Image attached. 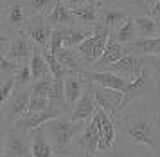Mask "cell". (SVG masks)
<instances>
[{
  "mask_svg": "<svg viewBox=\"0 0 160 157\" xmlns=\"http://www.w3.org/2000/svg\"><path fill=\"white\" fill-rule=\"evenodd\" d=\"M115 123L124 130L128 141L133 146H144L153 155L160 157V132H158L160 116L126 114L121 119H117Z\"/></svg>",
  "mask_w": 160,
  "mask_h": 157,
  "instance_id": "6da1fadb",
  "label": "cell"
},
{
  "mask_svg": "<svg viewBox=\"0 0 160 157\" xmlns=\"http://www.w3.org/2000/svg\"><path fill=\"white\" fill-rule=\"evenodd\" d=\"M87 123L88 121H74L72 117H65V116L45 123L43 128L47 132L49 139L52 141V144H54L58 157L70 154L74 141L79 139V136L83 134V130L87 127Z\"/></svg>",
  "mask_w": 160,
  "mask_h": 157,
  "instance_id": "7a4b0ae2",
  "label": "cell"
},
{
  "mask_svg": "<svg viewBox=\"0 0 160 157\" xmlns=\"http://www.w3.org/2000/svg\"><path fill=\"white\" fill-rule=\"evenodd\" d=\"M110 35H112V31L106 25H102L101 22H97L94 25V33L88 36L83 43H79L76 47L78 52L81 54V60H83L85 67H94L97 63V60L102 56V52L106 49Z\"/></svg>",
  "mask_w": 160,
  "mask_h": 157,
  "instance_id": "3957f363",
  "label": "cell"
},
{
  "mask_svg": "<svg viewBox=\"0 0 160 157\" xmlns=\"http://www.w3.org/2000/svg\"><path fill=\"white\" fill-rule=\"evenodd\" d=\"M23 31L27 33V36L32 40L34 45L42 47V49H49L54 25L47 18V14H32L29 18V22L25 24Z\"/></svg>",
  "mask_w": 160,
  "mask_h": 157,
  "instance_id": "277c9868",
  "label": "cell"
},
{
  "mask_svg": "<svg viewBox=\"0 0 160 157\" xmlns=\"http://www.w3.org/2000/svg\"><path fill=\"white\" fill-rule=\"evenodd\" d=\"M61 116H65L63 110L54 108V107H49L47 110H42V112H27L23 117H20L15 123V128L18 132L25 134V136H32L34 130H38L40 127H43L47 121L56 119V117H61Z\"/></svg>",
  "mask_w": 160,
  "mask_h": 157,
  "instance_id": "5b68a950",
  "label": "cell"
},
{
  "mask_svg": "<svg viewBox=\"0 0 160 157\" xmlns=\"http://www.w3.org/2000/svg\"><path fill=\"white\" fill-rule=\"evenodd\" d=\"M31 98H32V90L31 87L23 89V90H18L11 96V100L8 101V105L2 107V116L6 119V125H15L20 117L29 112V103Z\"/></svg>",
  "mask_w": 160,
  "mask_h": 157,
  "instance_id": "8992f818",
  "label": "cell"
},
{
  "mask_svg": "<svg viewBox=\"0 0 160 157\" xmlns=\"http://www.w3.org/2000/svg\"><path fill=\"white\" fill-rule=\"evenodd\" d=\"M151 63V56H138V54H126L122 56L119 62L104 67L101 71H110V72H115L119 76H124L128 79H135L142 72L146 65Z\"/></svg>",
  "mask_w": 160,
  "mask_h": 157,
  "instance_id": "52a82bcc",
  "label": "cell"
},
{
  "mask_svg": "<svg viewBox=\"0 0 160 157\" xmlns=\"http://www.w3.org/2000/svg\"><path fill=\"white\" fill-rule=\"evenodd\" d=\"M2 157H32V137L16 128L9 130L2 146Z\"/></svg>",
  "mask_w": 160,
  "mask_h": 157,
  "instance_id": "ba28073f",
  "label": "cell"
},
{
  "mask_svg": "<svg viewBox=\"0 0 160 157\" xmlns=\"http://www.w3.org/2000/svg\"><path fill=\"white\" fill-rule=\"evenodd\" d=\"M151 76H153L151 67L146 65L137 78L131 79L130 83H128V87L122 90V103H121V107H119V112L126 110L135 100H138L140 96H144L146 90H148V83H149V78H151Z\"/></svg>",
  "mask_w": 160,
  "mask_h": 157,
  "instance_id": "9c48e42d",
  "label": "cell"
},
{
  "mask_svg": "<svg viewBox=\"0 0 160 157\" xmlns=\"http://www.w3.org/2000/svg\"><path fill=\"white\" fill-rule=\"evenodd\" d=\"M94 85V94H95V103L97 107L102 108L106 114H110L113 119L119 116V107L122 103V90H113V89H106L101 85Z\"/></svg>",
  "mask_w": 160,
  "mask_h": 157,
  "instance_id": "30bf717a",
  "label": "cell"
},
{
  "mask_svg": "<svg viewBox=\"0 0 160 157\" xmlns=\"http://www.w3.org/2000/svg\"><path fill=\"white\" fill-rule=\"evenodd\" d=\"M83 76L87 81L90 83H95V85H101L106 87V89H113V90H124L128 83L131 79L124 78V76H119L115 72H110V71H85Z\"/></svg>",
  "mask_w": 160,
  "mask_h": 157,
  "instance_id": "8fae6325",
  "label": "cell"
},
{
  "mask_svg": "<svg viewBox=\"0 0 160 157\" xmlns=\"http://www.w3.org/2000/svg\"><path fill=\"white\" fill-rule=\"evenodd\" d=\"M31 42L32 40L27 36V33L23 29H20L18 35L15 36V40L9 45L6 56L11 58V60H15V62H18V63H27V62H31L32 51H34V43H31Z\"/></svg>",
  "mask_w": 160,
  "mask_h": 157,
  "instance_id": "7c38bea8",
  "label": "cell"
},
{
  "mask_svg": "<svg viewBox=\"0 0 160 157\" xmlns=\"http://www.w3.org/2000/svg\"><path fill=\"white\" fill-rule=\"evenodd\" d=\"M95 110H97V103H95L94 85L88 81L85 92L81 94L79 101L76 103V107L72 110V119L74 121H90L94 117Z\"/></svg>",
  "mask_w": 160,
  "mask_h": 157,
  "instance_id": "4fadbf2b",
  "label": "cell"
},
{
  "mask_svg": "<svg viewBox=\"0 0 160 157\" xmlns=\"http://www.w3.org/2000/svg\"><path fill=\"white\" fill-rule=\"evenodd\" d=\"M78 148L81 152V157H95V152H99V128L94 119L87 123L83 134L78 139Z\"/></svg>",
  "mask_w": 160,
  "mask_h": 157,
  "instance_id": "5bb4252c",
  "label": "cell"
},
{
  "mask_svg": "<svg viewBox=\"0 0 160 157\" xmlns=\"http://www.w3.org/2000/svg\"><path fill=\"white\" fill-rule=\"evenodd\" d=\"M126 54H130L128 49H126V45H122V43L115 38V35L112 33L108 43H106V49H104V52H102V56L97 60V63H95L92 69H94V71H101V69H104V67H108V65L119 62V60H121L122 56H126Z\"/></svg>",
  "mask_w": 160,
  "mask_h": 157,
  "instance_id": "9a60e30c",
  "label": "cell"
},
{
  "mask_svg": "<svg viewBox=\"0 0 160 157\" xmlns=\"http://www.w3.org/2000/svg\"><path fill=\"white\" fill-rule=\"evenodd\" d=\"M47 18L51 20L54 27H65V25H72L76 22L74 9L67 6L63 0H54L52 2V7L47 11Z\"/></svg>",
  "mask_w": 160,
  "mask_h": 157,
  "instance_id": "2e32d148",
  "label": "cell"
},
{
  "mask_svg": "<svg viewBox=\"0 0 160 157\" xmlns=\"http://www.w3.org/2000/svg\"><path fill=\"white\" fill-rule=\"evenodd\" d=\"M130 54L138 56H155L160 54V35L158 36H138L130 45H126Z\"/></svg>",
  "mask_w": 160,
  "mask_h": 157,
  "instance_id": "e0dca14e",
  "label": "cell"
},
{
  "mask_svg": "<svg viewBox=\"0 0 160 157\" xmlns=\"http://www.w3.org/2000/svg\"><path fill=\"white\" fill-rule=\"evenodd\" d=\"M31 6L29 4H25L22 0H15V2H9L8 4V22L9 25H13V27H18L20 29L25 27V24L29 22L31 18Z\"/></svg>",
  "mask_w": 160,
  "mask_h": 157,
  "instance_id": "ac0fdd59",
  "label": "cell"
},
{
  "mask_svg": "<svg viewBox=\"0 0 160 157\" xmlns=\"http://www.w3.org/2000/svg\"><path fill=\"white\" fill-rule=\"evenodd\" d=\"M87 79H85V76L83 74H76V72H72V74H68L65 78V96H67V103L72 107H76V103L79 101L81 94L85 92V89H87Z\"/></svg>",
  "mask_w": 160,
  "mask_h": 157,
  "instance_id": "d6986e66",
  "label": "cell"
},
{
  "mask_svg": "<svg viewBox=\"0 0 160 157\" xmlns=\"http://www.w3.org/2000/svg\"><path fill=\"white\" fill-rule=\"evenodd\" d=\"M31 137H32V157H58L56 148L49 139L43 127L34 130V134Z\"/></svg>",
  "mask_w": 160,
  "mask_h": 157,
  "instance_id": "ffe728a7",
  "label": "cell"
},
{
  "mask_svg": "<svg viewBox=\"0 0 160 157\" xmlns=\"http://www.w3.org/2000/svg\"><path fill=\"white\" fill-rule=\"evenodd\" d=\"M128 18H130V14L122 7H104L99 13V22L102 25H106L112 33H115Z\"/></svg>",
  "mask_w": 160,
  "mask_h": 157,
  "instance_id": "44dd1931",
  "label": "cell"
},
{
  "mask_svg": "<svg viewBox=\"0 0 160 157\" xmlns=\"http://www.w3.org/2000/svg\"><path fill=\"white\" fill-rule=\"evenodd\" d=\"M61 35H63V47H72L76 49L79 43H83L88 36L94 33V25L90 27H74V25H65L59 27Z\"/></svg>",
  "mask_w": 160,
  "mask_h": 157,
  "instance_id": "7402d4cb",
  "label": "cell"
},
{
  "mask_svg": "<svg viewBox=\"0 0 160 157\" xmlns=\"http://www.w3.org/2000/svg\"><path fill=\"white\" fill-rule=\"evenodd\" d=\"M54 56L58 58V62L61 65H65L68 71L76 72V74H83V72L87 71V67H85V63H83L81 54L78 52V49H72V47H63V49H59Z\"/></svg>",
  "mask_w": 160,
  "mask_h": 157,
  "instance_id": "603a6c76",
  "label": "cell"
},
{
  "mask_svg": "<svg viewBox=\"0 0 160 157\" xmlns=\"http://www.w3.org/2000/svg\"><path fill=\"white\" fill-rule=\"evenodd\" d=\"M29 63H31V71H32V81L51 74V67H49V63H47V60L43 56V51L38 45H34V51H32Z\"/></svg>",
  "mask_w": 160,
  "mask_h": 157,
  "instance_id": "cb8c5ba5",
  "label": "cell"
},
{
  "mask_svg": "<svg viewBox=\"0 0 160 157\" xmlns=\"http://www.w3.org/2000/svg\"><path fill=\"white\" fill-rule=\"evenodd\" d=\"M74 16H76V22H81L85 25H95L99 22V9H97V2L92 0L85 6L76 7L74 9Z\"/></svg>",
  "mask_w": 160,
  "mask_h": 157,
  "instance_id": "d4e9b609",
  "label": "cell"
},
{
  "mask_svg": "<svg viewBox=\"0 0 160 157\" xmlns=\"http://www.w3.org/2000/svg\"><path fill=\"white\" fill-rule=\"evenodd\" d=\"M138 35L140 36H158L160 35V20L151 14H140L135 16Z\"/></svg>",
  "mask_w": 160,
  "mask_h": 157,
  "instance_id": "484cf974",
  "label": "cell"
},
{
  "mask_svg": "<svg viewBox=\"0 0 160 157\" xmlns=\"http://www.w3.org/2000/svg\"><path fill=\"white\" fill-rule=\"evenodd\" d=\"M137 33H138V29H137V24H135V18H131L130 16V18L124 22L113 35H115V38L122 43V45H130V43H133L138 38Z\"/></svg>",
  "mask_w": 160,
  "mask_h": 157,
  "instance_id": "4316f807",
  "label": "cell"
},
{
  "mask_svg": "<svg viewBox=\"0 0 160 157\" xmlns=\"http://www.w3.org/2000/svg\"><path fill=\"white\" fill-rule=\"evenodd\" d=\"M52 85H54V76L49 74V76H43V78H40V79H34L32 85H31V90H32V94H36V96L49 98L51 96V90H52Z\"/></svg>",
  "mask_w": 160,
  "mask_h": 157,
  "instance_id": "83f0119b",
  "label": "cell"
},
{
  "mask_svg": "<svg viewBox=\"0 0 160 157\" xmlns=\"http://www.w3.org/2000/svg\"><path fill=\"white\" fill-rule=\"evenodd\" d=\"M15 78H16V90L15 92L31 87V83H32V71H31V63L29 62L23 63L22 67H20V71L15 74Z\"/></svg>",
  "mask_w": 160,
  "mask_h": 157,
  "instance_id": "f1b7e54d",
  "label": "cell"
},
{
  "mask_svg": "<svg viewBox=\"0 0 160 157\" xmlns=\"http://www.w3.org/2000/svg\"><path fill=\"white\" fill-rule=\"evenodd\" d=\"M121 4L126 11H133L138 16L140 14H149V11H151V6H149L148 0H121Z\"/></svg>",
  "mask_w": 160,
  "mask_h": 157,
  "instance_id": "f546056e",
  "label": "cell"
},
{
  "mask_svg": "<svg viewBox=\"0 0 160 157\" xmlns=\"http://www.w3.org/2000/svg\"><path fill=\"white\" fill-rule=\"evenodd\" d=\"M15 90H16L15 76H11L8 79H2V85H0V103H2V107L8 105V101L11 100V96L15 94Z\"/></svg>",
  "mask_w": 160,
  "mask_h": 157,
  "instance_id": "4dcf8cb0",
  "label": "cell"
},
{
  "mask_svg": "<svg viewBox=\"0 0 160 157\" xmlns=\"http://www.w3.org/2000/svg\"><path fill=\"white\" fill-rule=\"evenodd\" d=\"M22 65L23 63H18V62H15V60H11V58H8V56H2V60H0L2 79H8V78H11V76H15L16 72L20 71Z\"/></svg>",
  "mask_w": 160,
  "mask_h": 157,
  "instance_id": "1f68e13d",
  "label": "cell"
},
{
  "mask_svg": "<svg viewBox=\"0 0 160 157\" xmlns=\"http://www.w3.org/2000/svg\"><path fill=\"white\" fill-rule=\"evenodd\" d=\"M49 107H51V101H49V98L32 94L31 103H29V112H42V110H47Z\"/></svg>",
  "mask_w": 160,
  "mask_h": 157,
  "instance_id": "d6a6232c",
  "label": "cell"
},
{
  "mask_svg": "<svg viewBox=\"0 0 160 157\" xmlns=\"http://www.w3.org/2000/svg\"><path fill=\"white\" fill-rule=\"evenodd\" d=\"M52 0H29L31 11L34 14H47V11L51 9Z\"/></svg>",
  "mask_w": 160,
  "mask_h": 157,
  "instance_id": "836d02e7",
  "label": "cell"
},
{
  "mask_svg": "<svg viewBox=\"0 0 160 157\" xmlns=\"http://www.w3.org/2000/svg\"><path fill=\"white\" fill-rule=\"evenodd\" d=\"M52 54H56L59 49H63V35L59 29H54L52 31V36H51V45H49Z\"/></svg>",
  "mask_w": 160,
  "mask_h": 157,
  "instance_id": "e575fe53",
  "label": "cell"
},
{
  "mask_svg": "<svg viewBox=\"0 0 160 157\" xmlns=\"http://www.w3.org/2000/svg\"><path fill=\"white\" fill-rule=\"evenodd\" d=\"M153 71V76L157 79V87H158V94H160V54H155L151 56V63H149Z\"/></svg>",
  "mask_w": 160,
  "mask_h": 157,
  "instance_id": "d590c367",
  "label": "cell"
},
{
  "mask_svg": "<svg viewBox=\"0 0 160 157\" xmlns=\"http://www.w3.org/2000/svg\"><path fill=\"white\" fill-rule=\"evenodd\" d=\"M108 157H158V155H133V154H128V152H110Z\"/></svg>",
  "mask_w": 160,
  "mask_h": 157,
  "instance_id": "8d00e7d4",
  "label": "cell"
},
{
  "mask_svg": "<svg viewBox=\"0 0 160 157\" xmlns=\"http://www.w3.org/2000/svg\"><path fill=\"white\" fill-rule=\"evenodd\" d=\"M68 7H72V9H76V7H81L85 6V4H88V2H92V0H63Z\"/></svg>",
  "mask_w": 160,
  "mask_h": 157,
  "instance_id": "74e56055",
  "label": "cell"
},
{
  "mask_svg": "<svg viewBox=\"0 0 160 157\" xmlns=\"http://www.w3.org/2000/svg\"><path fill=\"white\" fill-rule=\"evenodd\" d=\"M149 14L160 20V0H157V4H153V6H151V11H149Z\"/></svg>",
  "mask_w": 160,
  "mask_h": 157,
  "instance_id": "f35d334b",
  "label": "cell"
},
{
  "mask_svg": "<svg viewBox=\"0 0 160 157\" xmlns=\"http://www.w3.org/2000/svg\"><path fill=\"white\" fill-rule=\"evenodd\" d=\"M149 2V6H153V4H157V0H148Z\"/></svg>",
  "mask_w": 160,
  "mask_h": 157,
  "instance_id": "ab89813d",
  "label": "cell"
},
{
  "mask_svg": "<svg viewBox=\"0 0 160 157\" xmlns=\"http://www.w3.org/2000/svg\"><path fill=\"white\" fill-rule=\"evenodd\" d=\"M102 2H112V0H102Z\"/></svg>",
  "mask_w": 160,
  "mask_h": 157,
  "instance_id": "60d3db41",
  "label": "cell"
}]
</instances>
